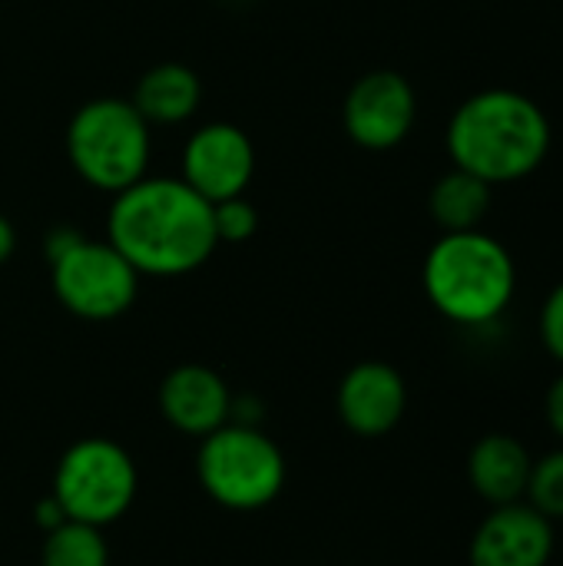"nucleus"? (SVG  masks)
Listing matches in <instances>:
<instances>
[{
    "label": "nucleus",
    "instance_id": "2",
    "mask_svg": "<svg viewBox=\"0 0 563 566\" xmlns=\"http://www.w3.org/2000/svg\"><path fill=\"white\" fill-rule=\"evenodd\" d=\"M551 119L524 93L494 86L468 96L448 123L445 143L455 169L488 186H504L538 172L551 153Z\"/></svg>",
    "mask_w": 563,
    "mask_h": 566
},
{
    "label": "nucleus",
    "instance_id": "9",
    "mask_svg": "<svg viewBox=\"0 0 563 566\" xmlns=\"http://www.w3.org/2000/svg\"><path fill=\"white\" fill-rule=\"evenodd\" d=\"M179 169V179L206 202L246 196L256 172V146L232 123H206L186 139Z\"/></svg>",
    "mask_w": 563,
    "mask_h": 566
},
{
    "label": "nucleus",
    "instance_id": "19",
    "mask_svg": "<svg viewBox=\"0 0 563 566\" xmlns=\"http://www.w3.org/2000/svg\"><path fill=\"white\" fill-rule=\"evenodd\" d=\"M541 338L548 352L563 365V282L548 295L541 308Z\"/></svg>",
    "mask_w": 563,
    "mask_h": 566
},
{
    "label": "nucleus",
    "instance_id": "5",
    "mask_svg": "<svg viewBox=\"0 0 563 566\" xmlns=\"http://www.w3.org/2000/svg\"><path fill=\"white\" fill-rule=\"evenodd\" d=\"M50 285L56 302L83 322H113L126 315L139 295V272L100 239L70 226L50 229L43 242Z\"/></svg>",
    "mask_w": 563,
    "mask_h": 566
},
{
    "label": "nucleus",
    "instance_id": "18",
    "mask_svg": "<svg viewBox=\"0 0 563 566\" xmlns=\"http://www.w3.org/2000/svg\"><path fill=\"white\" fill-rule=\"evenodd\" d=\"M212 226H216L219 242L239 245L259 232V212L246 196H232V199L212 202Z\"/></svg>",
    "mask_w": 563,
    "mask_h": 566
},
{
    "label": "nucleus",
    "instance_id": "17",
    "mask_svg": "<svg viewBox=\"0 0 563 566\" xmlns=\"http://www.w3.org/2000/svg\"><path fill=\"white\" fill-rule=\"evenodd\" d=\"M528 497L531 507L541 511L548 521H563V448L531 468Z\"/></svg>",
    "mask_w": 563,
    "mask_h": 566
},
{
    "label": "nucleus",
    "instance_id": "14",
    "mask_svg": "<svg viewBox=\"0 0 563 566\" xmlns=\"http://www.w3.org/2000/svg\"><path fill=\"white\" fill-rule=\"evenodd\" d=\"M202 103V83L199 76L183 63H156L149 66L133 90V106L143 113V119L153 126H176L186 123Z\"/></svg>",
    "mask_w": 563,
    "mask_h": 566
},
{
    "label": "nucleus",
    "instance_id": "1",
    "mask_svg": "<svg viewBox=\"0 0 563 566\" xmlns=\"http://www.w3.org/2000/svg\"><path fill=\"white\" fill-rule=\"evenodd\" d=\"M106 242L153 279L189 275L216 252L212 202L179 176H143L113 196Z\"/></svg>",
    "mask_w": 563,
    "mask_h": 566
},
{
    "label": "nucleus",
    "instance_id": "4",
    "mask_svg": "<svg viewBox=\"0 0 563 566\" xmlns=\"http://www.w3.org/2000/svg\"><path fill=\"white\" fill-rule=\"evenodd\" d=\"M153 133L133 99L100 96L83 103L66 126V159L73 172L100 189L123 192L149 169Z\"/></svg>",
    "mask_w": 563,
    "mask_h": 566
},
{
    "label": "nucleus",
    "instance_id": "11",
    "mask_svg": "<svg viewBox=\"0 0 563 566\" xmlns=\"http://www.w3.org/2000/svg\"><path fill=\"white\" fill-rule=\"evenodd\" d=\"M551 554V521L521 501L494 507L471 541V566H548Z\"/></svg>",
    "mask_w": 563,
    "mask_h": 566
},
{
    "label": "nucleus",
    "instance_id": "10",
    "mask_svg": "<svg viewBox=\"0 0 563 566\" xmlns=\"http://www.w3.org/2000/svg\"><path fill=\"white\" fill-rule=\"evenodd\" d=\"M338 418L358 438H382L398 428L408 408L405 378L385 361H362L355 365L335 395Z\"/></svg>",
    "mask_w": 563,
    "mask_h": 566
},
{
    "label": "nucleus",
    "instance_id": "6",
    "mask_svg": "<svg viewBox=\"0 0 563 566\" xmlns=\"http://www.w3.org/2000/svg\"><path fill=\"white\" fill-rule=\"evenodd\" d=\"M202 491L226 511L269 507L285 488V458L259 424L229 421L202 438L196 454Z\"/></svg>",
    "mask_w": 563,
    "mask_h": 566
},
{
    "label": "nucleus",
    "instance_id": "12",
    "mask_svg": "<svg viewBox=\"0 0 563 566\" xmlns=\"http://www.w3.org/2000/svg\"><path fill=\"white\" fill-rule=\"evenodd\" d=\"M232 391L226 378L206 365H179L159 385L163 418L189 438H206L232 421Z\"/></svg>",
    "mask_w": 563,
    "mask_h": 566
},
{
    "label": "nucleus",
    "instance_id": "13",
    "mask_svg": "<svg viewBox=\"0 0 563 566\" xmlns=\"http://www.w3.org/2000/svg\"><path fill=\"white\" fill-rule=\"evenodd\" d=\"M531 454L528 448L511 434H488L471 448L468 458V478L478 497H484L494 507L518 504L528 494L531 481Z\"/></svg>",
    "mask_w": 563,
    "mask_h": 566
},
{
    "label": "nucleus",
    "instance_id": "3",
    "mask_svg": "<svg viewBox=\"0 0 563 566\" xmlns=\"http://www.w3.org/2000/svg\"><path fill=\"white\" fill-rule=\"evenodd\" d=\"M425 295L455 325L481 328L504 315L518 289V265L504 242L481 229L445 232L425 255Z\"/></svg>",
    "mask_w": 563,
    "mask_h": 566
},
{
    "label": "nucleus",
    "instance_id": "8",
    "mask_svg": "<svg viewBox=\"0 0 563 566\" xmlns=\"http://www.w3.org/2000/svg\"><path fill=\"white\" fill-rule=\"evenodd\" d=\"M418 116L415 86L395 70H372L345 96L342 123L355 146L385 153L408 139Z\"/></svg>",
    "mask_w": 563,
    "mask_h": 566
},
{
    "label": "nucleus",
    "instance_id": "16",
    "mask_svg": "<svg viewBox=\"0 0 563 566\" xmlns=\"http://www.w3.org/2000/svg\"><path fill=\"white\" fill-rule=\"evenodd\" d=\"M43 566H110V551L103 541L100 527L80 524V521H63L60 527L46 531L43 541Z\"/></svg>",
    "mask_w": 563,
    "mask_h": 566
},
{
    "label": "nucleus",
    "instance_id": "21",
    "mask_svg": "<svg viewBox=\"0 0 563 566\" xmlns=\"http://www.w3.org/2000/svg\"><path fill=\"white\" fill-rule=\"evenodd\" d=\"M63 521H66V517H63L60 504L53 501V494H50L46 501H40V504H37V524L43 527V534H46V531H53V527H60Z\"/></svg>",
    "mask_w": 563,
    "mask_h": 566
},
{
    "label": "nucleus",
    "instance_id": "7",
    "mask_svg": "<svg viewBox=\"0 0 563 566\" xmlns=\"http://www.w3.org/2000/svg\"><path fill=\"white\" fill-rule=\"evenodd\" d=\"M136 491L139 474L129 451L110 438H83L63 451L50 494L66 521L103 531L133 507Z\"/></svg>",
    "mask_w": 563,
    "mask_h": 566
},
{
    "label": "nucleus",
    "instance_id": "22",
    "mask_svg": "<svg viewBox=\"0 0 563 566\" xmlns=\"http://www.w3.org/2000/svg\"><path fill=\"white\" fill-rule=\"evenodd\" d=\"M13 249H17V232H13L10 219L0 216V265H7L13 259Z\"/></svg>",
    "mask_w": 563,
    "mask_h": 566
},
{
    "label": "nucleus",
    "instance_id": "15",
    "mask_svg": "<svg viewBox=\"0 0 563 566\" xmlns=\"http://www.w3.org/2000/svg\"><path fill=\"white\" fill-rule=\"evenodd\" d=\"M491 189L494 186H488L484 179H478L465 169H451L435 182V189L428 196L431 219L445 232L481 229V222L491 209Z\"/></svg>",
    "mask_w": 563,
    "mask_h": 566
},
{
    "label": "nucleus",
    "instance_id": "20",
    "mask_svg": "<svg viewBox=\"0 0 563 566\" xmlns=\"http://www.w3.org/2000/svg\"><path fill=\"white\" fill-rule=\"evenodd\" d=\"M548 424L554 428V434L563 441V375L548 391Z\"/></svg>",
    "mask_w": 563,
    "mask_h": 566
}]
</instances>
